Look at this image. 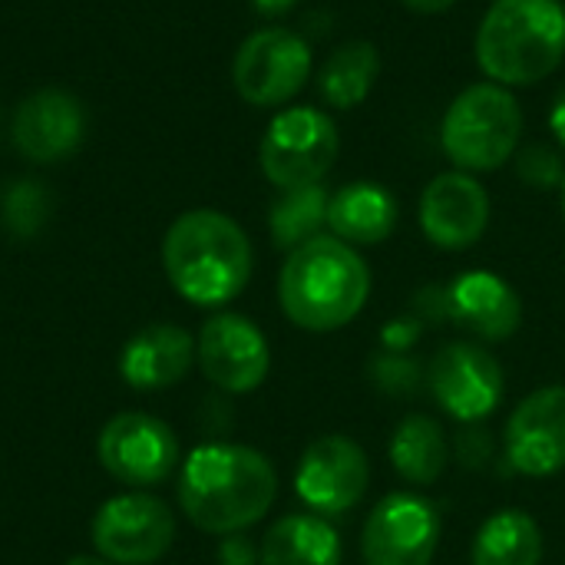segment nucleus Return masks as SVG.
I'll list each match as a JSON object with an SVG mask.
<instances>
[{"instance_id": "4", "label": "nucleus", "mask_w": 565, "mask_h": 565, "mask_svg": "<svg viewBox=\"0 0 565 565\" xmlns=\"http://www.w3.org/2000/svg\"><path fill=\"white\" fill-rule=\"evenodd\" d=\"M565 60L563 0H493L477 30V63L500 86H533Z\"/></svg>"}, {"instance_id": "19", "label": "nucleus", "mask_w": 565, "mask_h": 565, "mask_svg": "<svg viewBox=\"0 0 565 565\" xmlns=\"http://www.w3.org/2000/svg\"><path fill=\"white\" fill-rule=\"evenodd\" d=\"M397 218V199L374 182H351L338 189L328 205V228L348 245H377L391 238Z\"/></svg>"}, {"instance_id": "17", "label": "nucleus", "mask_w": 565, "mask_h": 565, "mask_svg": "<svg viewBox=\"0 0 565 565\" xmlns=\"http://www.w3.org/2000/svg\"><path fill=\"white\" fill-rule=\"evenodd\" d=\"M450 321L480 341H510L523 324V301L516 288L497 271H463L447 285Z\"/></svg>"}, {"instance_id": "27", "label": "nucleus", "mask_w": 565, "mask_h": 565, "mask_svg": "<svg viewBox=\"0 0 565 565\" xmlns=\"http://www.w3.org/2000/svg\"><path fill=\"white\" fill-rule=\"evenodd\" d=\"M516 175L530 189H543V192L559 189L565 179V162L559 149L543 146V142H533V146L520 149L516 152Z\"/></svg>"}, {"instance_id": "2", "label": "nucleus", "mask_w": 565, "mask_h": 565, "mask_svg": "<svg viewBox=\"0 0 565 565\" xmlns=\"http://www.w3.org/2000/svg\"><path fill=\"white\" fill-rule=\"evenodd\" d=\"M371 298V268L354 245L318 235L288 252L278 275V301L285 318L311 334L341 331Z\"/></svg>"}, {"instance_id": "8", "label": "nucleus", "mask_w": 565, "mask_h": 565, "mask_svg": "<svg viewBox=\"0 0 565 565\" xmlns=\"http://www.w3.org/2000/svg\"><path fill=\"white\" fill-rule=\"evenodd\" d=\"M427 391L457 424H483L503 404L507 374L487 348L450 341L427 364Z\"/></svg>"}, {"instance_id": "30", "label": "nucleus", "mask_w": 565, "mask_h": 565, "mask_svg": "<svg viewBox=\"0 0 565 565\" xmlns=\"http://www.w3.org/2000/svg\"><path fill=\"white\" fill-rule=\"evenodd\" d=\"M258 546L245 533L222 536L218 543V565H258Z\"/></svg>"}, {"instance_id": "21", "label": "nucleus", "mask_w": 565, "mask_h": 565, "mask_svg": "<svg viewBox=\"0 0 565 565\" xmlns=\"http://www.w3.org/2000/svg\"><path fill=\"white\" fill-rule=\"evenodd\" d=\"M450 457V440L430 414H407L391 434V463L411 487H434Z\"/></svg>"}, {"instance_id": "16", "label": "nucleus", "mask_w": 565, "mask_h": 565, "mask_svg": "<svg viewBox=\"0 0 565 565\" xmlns=\"http://www.w3.org/2000/svg\"><path fill=\"white\" fill-rule=\"evenodd\" d=\"M10 136L23 159L53 166L79 149L86 136V113L66 89H36L17 106Z\"/></svg>"}, {"instance_id": "5", "label": "nucleus", "mask_w": 565, "mask_h": 565, "mask_svg": "<svg viewBox=\"0 0 565 565\" xmlns=\"http://www.w3.org/2000/svg\"><path fill=\"white\" fill-rule=\"evenodd\" d=\"M523 136V109L500 83L463 89L440 126V146L460 172H493L516 156Z\"/></svg>"}, {"instance_id": "29", "label": "nucleus", "mask_w": 565, "mask_h": 565, "mask_svg": "<svg viewBox=\"0 0 565 565\" xmlns=\"http://www.w3.org/2000/svg\"><path fill=\"white\" fill-rule=\"evenodd\" d=\"M424 321L411 311V315H401V318H394V321H387L384 324V331H381V344H384V351H401V354H411V348L420 341V334H424Z\"/></svg>"}, {"instance_id": "13", "label": "nucleus", "mask_w": 565, "mask_h": 565, "mask_svg": "<svg viewBox=\"0 0 565 565\" xmlns=\"http://www.w3.org/2000/svg\"><path fill=\"white\" fill-rule=\"evenodd\" d=\"M195 361L202 374L225 394H252L271 367L268 338L245 315L222 311L209 318L195 338Z\"/></svg>"}, {"instance_id": "35", "label": "nucleus", "mask_w": 565, "mask_h": 565, "mask_svg": "<svg viewBox=\"0 0 565 565\" xmlns=\"http://www.w3.org/2000/svg\"><path fill=\"white\" fill-rule=\"evenodd\" d=\"M559 199H563V218H565V179H563V185H559Z\"/></svg>"}, {"instance_id": "34", "label": "nucleus", "mask_w": 565, "mask_h": 565, "mask_svg": "<svg viewBox=\"0 0 565 565\" xmlns=\"http://www.w3.org/2000/svg\"><path fill=\"white\" fill-rule=\"evenodd\" d=\"M66 565H113V563H106L103 556H73Z\"/></svg>"}, {"instance_id": "9", "label": "nucleus", "mask_w": 565, "mask_h": 565, "mask_svg": "<svg viewBox=\"0 0 565 565\" xmlns=\"http://www.w3.org/2000/svg\"><path fill=\"white\" fill-rule=\"evenodd\" d=\"M371 487V460L364 447L344 434L311 440L295 470V493L315 516H344Z\"/></svg>"}, {"instance_id": "32", "label": "nucleus", "mask_w": 565, "mask_h": 565, "mask_svg": "<svg viewBox=\"0 0 565 565\" xmlns=\"http://www.w3.org/2000/svg\"><path fill=\"white\" fill-rule=\"evenodd\" d=\"M298 0H252V7L262 13V17H285Z\"/></svg>"}, {"instance_id": "22", "label": "nucleus", "mask_w": 565, "mask_h": 565, "mask_svg": "<svg viewBox=\"0 0 565 565\" xmlns=\"http://www.w3.org/2000/svg\"><path fill=\"white\" fill-rule=\"evenodd\" d=\"M543 530L523 510H497L473 536L470 565H540Z\"/></svg>"}, {"instance_id": "12", "label": "nucleus", "mask_w": 565, "mask_h": 565, "mask_svg": "<svg viewBox=\"0 0 565 565\" xmlns=\"http://www.w3.org/2000/svg\"><path fill=\"white\" fill-rule=\"evenodd\" d=\"M96 457L113 480L126 487H156L179 467V440L172 427L152 414H119L103 427Z\"/></svg>"}, {"instance_id": "31", "label": "nucleus", "mask_w": 565, "mask_h": 565, "mask_svg": "<svg viewBox=\"0 0 565 565\" xmlns=\"http://www.w3.org/2000/svg\"><path fill=\"white\" fill-rule=\"evenodd\" d=\"M550 129L559 142V149H565V86L556 93V103L550 109Z\"/></svg>"}, {"instance_id": "33", "label": "nucleus", "mask_w": 565, "mask_h": 565, "mask_svg": "<svg viewBox=\"0 0 565 565\" xmlns=\"http://www.w3.org/2000/svg\"><path fill=\"white\" fill-rule=\"evenodd\" d=\"M407 10H414V13H444V10H450L457 0H401Z\"/></svg>"}, {"instance_id": "20", "label": "nucleus", "mask_w": 565, "mask_h": 565, "mask_svg": "<svg viewBox=\"0 0 565 565\" xmlns=\"http://www.w3.org/2000/svg\"><path fill=\"white\" fill-rule=\"evenodd\" d=\"M258 565H341L344 550L338 530L315 513L281 516L262 540Z\"/></svg>"}, {"instance_id": "28", "label": "nucleus", "mask_w": 565, "mask_h": 565, "mask_svg": "<svg viewBox=\"0 0 565 565\" xmlns=\"http://www.w3.org/2000/svg\"><path fill=\"white\" fill-rule=\"evenodd\" d=\"M450 454L467 470H487L493 463L497 440L483 424H460V430H457V437L450 444Z\"/></svg>"}, {"instance_id": "11", "label": "nucleus", "mask_w": 565, "mask_h": 565, "mask_svg": "<svg viewBox=\"0 0 565 565\" xmlns=\"http://www.w3.org/2000/svg\"><path fill=\"white\" fill-rule=\"evenodd\" d=\"M440 546V513L417 493H387L361 530L364 565H430Z\"/></svg>"}, {"instance_id": "10", "label": "nucleus", "mask_w": 565, "mask_h": 565, "mask_svg": "<svg viewBox=\"0 0 565 565\" xmlns=\"http://www.w3.org/2000/svg\"><path fill=\"white\" fill-rule=\"evenodd\" d=\"M175 540L172 510L149 493L106 500L93 516V546L113 565H152Z\"/></svg>"}, {"instance_id": "26", "label": "nucleus", "mask_w": 565, "mask_h": 565, "mask_svg": "<svg viewBox=\"0 0 565 565\" xmlns=\"http://www.w3.org/2000/svg\"><path fill=\"white\" fill-rule=\"evenodd\" d=\"M367 381L377 394L387 397H414L427 387V371L417 358L401 351H377L367 361Z\"/></svg>"}, {"instance_id": "3", "label": "nucleus", "mask_w": 565, "mask_h": 565, "mask_svg": "<svg viewBox=\"0 0 565 565\" xmlns=\"http://www.w3.org/2000/svg\"><path fill=\"white\" fill-rule=\"evenodd\" d=\"M252 262L245 228L215 209L179 215L162 238V268L172 288L199 308H222L238 298L252 278Z\"/></svg>"}, {"instance_id": "23", "label": "nucleus", "mask_w": 565, "mask_h": 565, "mask_svg": "<svg viewBox=\"0 0 565 565\" xmlns=\"http://www.w3.org/2000/svg\"><path fill=\"white\" fill-rule=\"evenodd\" d=\"M381 73V53L371 40H351L338 46L318 70V93L331 109L361 106Z\"/></svg>"}, {"instance_id": "24", "label": "nucleus", "mask_w": 565, "mask_h": 565, "mask_svg": "<svg viewBox=\"0 0 565 565\" xmlns=\"http://www.w3.org/2000/svg\"><path fill=\"white\" fill-rule=\"evenodd\" d=\"M328 205H331V195L321 182L281 189V195L271 202V212H268V232H271L275 248L295 252L298 245L318 238L321 228L328 225Z\"/></svg>"}, {"instance_id": "15", "label": "nucleus", "mask_w": 565, "mask_h": 565, "mask_svg": "<svg viewBox=\"0 0 565 565\" xmlns=\"http://www.w3.org/2000/svg\"><path fill=\"white\" fill-rule=\"evenodd\" d=\"M490 225V195L470 172H444L420 195V228L444 252L473 248Z\"/></svg>"}, {"instance_id": "7", "label": "nucleus", "mask_w": 565, "mask_h": 565, "mask_svg": "<svg viewBox=\"0 0 565 565\" xmlns=\"http://www.w3.org/2000/svg\"><path fill=\"white\" fill-rule=\"evenodd\" d=\"M311 76V46L285 26H265L245 36L235 53L232 79L245 103L258 109L295 99Z\"/></svg>"}, {"instance_id": "6", "label": "nucleus", "mask_w": 565, "mask_h": 565, "mask_svg": "<svg viewBox=\"0 0 565 565\" xmlns=\"http://www.w3.org/2000/svg\"><path fill=\"white\" fill-rule=\"evenodd\" d=\"M338 149V126L324 109L291 106L268 122L258 146V162L271 185L298 189L321 182L331 172Z\"/></svg>"}, {"instance_id": "14", "label": "nucleus", "mask_w": 565, "mask_h": 565, "mask_svg": "<svg viewBox=\"0 0 565 565\" xmlns=\"http://www.w3.org/2000/svg\"><path fill=\"white\" fill-rule=\"evenodd\" d=\"M503 454L520 477L546 480L565 470V387L550 384L526 394L503 434Z\"/></svg>"}, {"instance_id": "25", "label": "nucleus", "mask_w": 565, "mask_h": 565, "mask_svg": "<svg viewBox=\"0 0 565 565\" xmlns=\"http://www.w3.org/2000/svg\"><path fill=\"white\" fill-rule=\"evenodd\" d=\"M0 212L13 238H33L50 218V192L36 179H13L0 195Z\"/></svg>"}, {"instance_id": "1", "label": "nucleus", "mask_w": 565, "mask_h": 565, "mask_svg": "<svg viewBox=\"0 0 565 565\" xmlns=\"http://www.w3.org/2000/svg\"><path fill=\"white\" fill-rule=\"evenodd\" d=\"M278 473L245 444H202L182 463L179 503L192 526L212 536L245 533L271 510Z\"/></svg>"}, {"instance_id": "18", "label": "nucleus", "mask_w": 565, "mask_h": 565, "mask_svg": "<svg viewBox=\"0 0 565 565\" xmlns=\"http://www.w3.org/2000/svg\"><path fill=\"white\" fill-rule=\"evenodd\" d=\"M195 364V338L179 324H149L119 354V374L136 391H166Z\"/></svg>"}]
</instances>
